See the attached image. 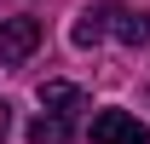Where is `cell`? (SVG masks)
<instances>
[{"instance_id": "cell-7", "label": "cell", "mask_w": 150, "mask_h": 144, "mask_svg": "<svg viewBox=\"0 0 150 144\" xmlns=\"http://www.w3.org/2000/svg\"><path fill=\"white\" fill-rule=\"evenodd\" d=\"M6 127H12V104L0 98V138H6Z\"/></svg>"}, {"instance_id": "cell-3", "label": "cell", "mask_w": 150, "mask_h": 144, "mask_svg": "<svg viewBox=\"0 0 150 144\" xmlns=\"http://www.w3.org/2000/svg\"><path fill=\"white\" fill-rule=\"evenodd\" d=\"M29 144H69V115H58V109L35 115L29 121Z\"/></svg>"}, {"instance_id": "cell-5", "label": "cell", "mask_w": 150, "mask_h": 144, "mask_svg": "<svg viewBox=\"0 0 150 144\" xmlns=\"http://www.w3.org/2000/svg\"><path fill=\"white\" fill-rule=\"evenodd\" d=\"M110 18H115V12H81V18H75V29H69L75 46H98V40L110 35Z\"/></svg>"}, {"instance_id": "cell-6", "label": "cell", "mask_w": 150, "mask_h": 144, "mask_svg": "<svg viewBox=\"0 0 150 144\" xmlns=\"http://www.w3.org/2000/svg\"><path fill=\"white\" fill-rule=\"evenodd\" d=\"M115 40H127V46H144L150 40V12H115Z\"/></svg>"}, {"instance_id": "cell-4", "label": "cell", "mask_w": 150, "mask_h": 144, "mask_svg": "<svg viewBox=\"0 0 150 144\" xmlns=\"http://www.w3.org/2000/svg\"><path fill=\"white\" fill-rule=\"evenodd\" d=\"M40 104L58 109V115H75L87 98H81V87H69V81H46V87H40Z\"/></svg>"}, {"instance_id": "cell-1", "label": "cell", "mask_w": 150, "mask_h": 144, "mask_svg": "<svg viewBox=\"0 0 150 144\" xmlns=\"http://www.w3.org/2000/svg\"><path fill=\"white\" fill-rule=\"evenodd\" d=\"M93 144H150V127L127 109H98L93 115Z\"/></svg>"}, {"instance_id": "cell-2", "label": "cell", "mask_w": 150, "mask_h": 144, "mask_svg": "<svg viewBox=\"0 0 150 144\" xmlns=\"http://www.w3.org/2000/svg\"><path fill=\"white\" fill-rule=\"evenodd\" d=\"M40 46V23L35 18H0V64H23Z\"/></svg>"}]
</instances>
